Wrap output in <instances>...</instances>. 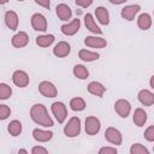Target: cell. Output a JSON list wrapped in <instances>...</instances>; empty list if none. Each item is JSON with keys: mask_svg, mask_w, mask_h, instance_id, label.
Listing matches in <instances>:
<instances>
[{"mask_svg": "<svg viewBox=\"0 0 154 154\" xmlns=\"http://www.w3.org/2000/svg\"><path fill=\"white\" fill-rule=\"evenodd\" d=\"M30 117H31V119L36 124H38L41 126H45V128L53 126V120L48 116L47 108L42 103H35L34 106H31V108H30Z\"/></svg>", "mask_w": 154, "mask_h": 154, "instance_id": "obj_1", "label": "cell"}, {"mask_svg": "<svg viewBox=\"0 0 154 154\" xmlns=\"http://www.w3.org/2000/svg\"><path fill=\"white\" fill-rule=\"evenodd\" d=\"M81 132V119L78 117H72L64 128V134L67 137H76Z\"/></svg>", "mask_w": 154, "mask_h": 154, "instance_id": "obj_2", "label": "cell"}, {"mask_svg": "<svg viewBox=\"0 0 154 154\" xmlns=\"http://www.w3.org/2000/svg\"><path fill=\"white\" fill-rule=\"evenodd\" d=\"M51 109H52V113L54 114L55 119L58 120V123H64V120L66 119L67 117V109H66V106L60 102V101H57V102H53L52 106H51Z\"/></svg>", "mask_w": 154, "mask_h": 154, "instance_id": "obj_3", "label": "cell"}, {"mask_svg": "<svg viewBox=\"0 0 154 154\" xmlns=\"http://www.w3.org/2000/svg\"><path fill=\"white\" fill-rule=\"evenodd\" d=\"M38 91L45 97H55L58 95V90L55 85L48 81H43L38 84Z\"/></svg>", "mask_w": 154, "mask_h": 154, "instance_id": "obj_4", "label": "cell"}, {"mask_svg": "<svg viewBox=\"0 0 154 154\" xmlns=\"http://www.w3.org/2000/svg\"><path fill=\"white\" fill-rule=\"evenodd\" d=\"M100 128H101V123L96 117L89 116L85 118V132H87V135H90V136L96 135L100 131Z\"/></svg>", "mask_w": 154, "mask_h": 154, "instance_id": "obj_5", "label": "cell"}, {"mask_svg": "<svg viewBox=\"0 0 154 154\" xmlns=\"http://www.w3.org/2000/svg\"><path fill=\"white\" fill-rule=\"evenodd\" d=\"M105 138L109 143L116 144V146H119L123 142V137H122L120 131L118 129L113 128V126H109V128L106 129V131H105Z\"/></svg>", "mask_w": 154, "mask_h": 154, "instance_id": "obj_6", "label": "cell"}, {"mask_svg": "<svg viewBox=\"0 0 154 154\" xmlns=\"http://www.w3.org/2000/svg\"><path fill=\"white\" fill-rule=\"evenodd\" d=\"M114 109L116 112L122 117V118H126L129 114H130V111H131V105L128 100L125 99H119L116 101L114 103Z\"/></svg>", "mask_w": 154, "mask_h": 154, "instance_id": "obj_7", "label": "cell"}, {"mask_svg": "<svg viewBox=\"0 0 154 154\" xmlns=\"http://www.w3.org/2000/svg\"><path fill=\"white\" fill-rule=\"evenodd\" d=\"M79 28H81V20H79L78 18H75V19H72L70 23L61 25L60 30H61V32H63L64 35H66V36H72V35H75V34L79 30Z\"/></svg>", "mask_w": 154, "mask_h": 154, "instance_id": "obj_8", "label": "cell"}, {"mask_svg": "<svg viewBox=\"0 0 154 154\" xmlns=\"http://www.w3.org/2000/svg\"><path fill=\"white\" fill-rule=\"evenodd\" d=\"M12 82L19 88H24L29 84V76L23 70H17L12 75Z\"/></svg>", "mask_w": 154, "mask_h": 154, "instance_id": "obj_9", "label": "cell"}, {"mask_svg": "<svg viewBox=\"0 0 154 154\" xmlns=\"http://www.w3.org/2000/svg\"><path fill=\"white\" fill-rule=\"evenodd\" d=\"M31 25L37 31H46L47 30V19L41 13H35L31 16Z\"/></svg>", "mask_w": 154, "mask_h": 154, "instance_id": "obj_10", "label": "cell"}, {"mask_svg": "<svg viewBox=\"0 0 154 154\" xmlns=\"http://www.w3.org/2000/svg\"><path fill=\"white\" fill-rule=\"evenodd\" d=\"M140 10H141V6L140 5H128V6H125V7L122 8L120 14H122V17L124 19L132 20L135 18V16L140 12Z\"/></svg>", "mask_w": 154, "mask_h": 154, "instance_id": "obj_11", "label": "cell"}, {"mask_svg": "<svg viewBox=\"0 0 154 154\" xmlns=\"http://www.w3.org/2000/svg\"><path fill=\"white\" fill-rule=\"evenodd\" d=\"M28 42H29V36H28V34H26L25 31H19V32H17V34L12 37V40H11L12 46L16 47V48L25 47V46L28 45Z\"/></svg>", "mask_w": 154, "mask_h": 154, "instance_id": "obj_12", "label": "cell"}, {"mask_svg": "<svg viewBox=\"0 0 154 154\" xmlns=\"http://www.w3.org/2000/svg\"><path fill=\"white\" fill-rule=\"evenodd\" d=\"M70 51H71L70 45H69L67 42H65V41H60V42H58V43L55 45V47L53 48V54H54L55 57H58V58H64V57L69 55Z\"/></svg>", "mask_w": 154, "mask_h": 154, "instance_id": "obj_13", "label": "cell"}, {"mask_svg": "<svg viewBox=\"0 0 154 154\" xmlns=\"http://www.w3.org/2000/svg\"><path fill=\"white\" fill-rule=\"evenodd\" d=\"M138 101L144 105V106H152L154 105V93L147 90V89H142L138 91Z\"/></svg>", "mask_w": 154, "mask_h": 154, "instance_id": "obj_14", "label": "cell"}, {"mask_svg": "<svg viewBox=\"0 0 154 154\" xmlns=\"http://www.w3.org/2000/svg\"><path fill=\"white\" fill-rule=\"evenodd\" d=\"M85 46L91 47V48H103L107 46V42L102 37H96V36H87L84 40Z\"/></svg>", "mask_w": 154, "mask_h": 154, "instance_id": "obj_15", "label": "cell"}, {"mask_svg": "<svg viewBox=\"0 0 154 154\" xmlns=\"http://www.w3.org/2000/svg\"><path fill=\"white\" fill-rule=\"evenodd\" d=\"M57 16L59 17V19L60 20H64V22H66V20H69V19H71V16H72V11H71V8L66 5V4H59L58 6H57Z\"/></svg>", "mask_w": 154, "mask_h": 154, "instance_id": "obj_16", "label": "cell"}, {"mask_svg": "<svg viewBox=\"0 0 154 154\" xmlns=\"http://www.w3.org/2000/svg\"><path fill=\"white\" fill-rule=\"evenodd\" d=\"M84 25H85V28H87L90 32H93V34H97V35H101V34H102V30L96 25V23H95L93 16H91L90 13H87V14L84 16Z\"/></svg>", "mask_w": 154, "mask_h": 154, "instance_id": "obj_17", "label": "cell"}, {"mask_svg": "<svg viewBox=\"0 0 154 154\" xmlns=\"http://www.w3.org/2000/svg\"><path fill=\"white\" fill-rule=\"evenodd\" d=\"M32 137L37 142H48L49 140H52L53 132L52 131H47V130H42V129H34Z\"/></svg>", "mask_w": 154, "mask_h": 154, "instance_id": "obj_18", "label": "cell"}, {"mask_svg": "<svg viewBox=\"0 0 154 154\" xmlns=\"http://www.w3.org/2000/svg\"><path fill=\"white\" fill-rule=\"evenodd\" d=\"M5 23L11 30H17V28H18V16H17V13L14 11H6Z\"/></svg>", "mask_w": 154, "mask_h": 154, "instance_id": "obj_19", "label": "cell"}, {"mask_svg": "<svg viewBox=\"0 0 154 154\" xmlns=\"http://www.w3.org/2000/svg\"><path fill=\"white\" fill-rule=\"evenodd\" d=\"M95 16L97 18V20L102 24V25H107L109 23V14H108V11L106 7L103 6H99L96 7L95 10Z\"/></svg>", "mask_w": 154, "mask_h": 154, "instance_id": "obj_20", "label": "cell"}, {"mask_svg": "<svg viewBox=\"0 0 154 154\" xmlns=\"http://www.w3.org/2000/svg\"><path fill=\"white\" fill-rule=\"evenodd\" d=\"M88 91L90 93V94H93V95H95V96H99V97H101L103 94H105V91H106V88L101 84V83H99V82H90L89 84H88Z\"/></svg>", "mask_w": 154, "mask_h": 154, "instance_id": "obj_21", "label": "cell"}, {"mask_svg": "<svg viewBox=\"0 0 154 154\" xmlns=\"http://www.w3.org/2000/svg\"><path fill=\"white\" fill-rule=\"evenodd\" d=\"M137 25L141 30H148L152 25V17L148 13H141L137 18Z\"/></svg>", "mask_w": 154, "mask_h": 154, "instance_id": "obj_22", "label": "cell"}, {"mask_svg": "<svg viewBox=\"0 0 154 154\" xmlns=\"http://www.w3.org/2000/svg\"><path fill=\"white\" fill-rule=\"evenodd\" d=\"M147 122V113L142 108H136L134 112V123L137 126H143Z\"/></svg>", "mask_w": 154, "mask_h": 154, "instance_id": "obj_23", "label": "cell"}, {"mask_svg": "<svg viewBox=\"0 0 154 154\" xmlns=\"http://www.w3.org/2000/svg\"><path fill=\"white\" fill-rule=\"evenodd\" d=\"M78 57L83 61H94V60H97L100 58V54L96 53V52H90V51H87V49H81L78 52Z\"/></svg>", "mask_w": 154, "mask_h": 154, "instance_id": "obj_24", "label": "cell"}, {"mask_svg": "<svg viewBox=\"0 0 154 154\" xmlns=\"http://www.w3.org/2000/svg\"><path fill=\"white\" fill-rule=\"evenodd\" d=\"M54 42V36L53 35H41L36 37V43L40 47H48Z\"/></svg>", "mask_w": 154, "mask_h": 154, "instance_id": "obj_25", "label": "cell"}, {"mask_svg": "<svg viewBox=\"0 0 154 154\" xmlns=\"http://www.w3.org/2000/svg\"><path fill=\"white\" fill-rule=\"evenodd\" d=\"M73 75L79 79H87L89 77V71L85 66L78 64V65H75L73 67Z\"/></svg>", "mask_w": 154, "mask_h": 154, "instance_id": "obj_26", "label": "cell"}, {"mask_svg": "<svg viewBox=\"0 0 154 154\" xmlns=\"http://www.w3.org/2000/svg\"><path fill=\"white\" fill-rule=\"evenodd\" d=\"M70 107L72 111H77V112L83 111L85 108V101L82 97H73L70 101Z\"/></svg>", "mask_w": 154, "mask_h": 154, "instance_id": "obj_27", "label": "cell"}, {"mask_svg": "<svg viewBox=\"0 0 154 154\" xmlns=\"http://www.w3.org/2000/svg\"><path fill=\"white\" fill-rule=\"evenodd\" d=\"M7 130L12 136H18L22 132V123L19 120H12L10 122Z\"/></svg>", "mask_w": 154, "mask_h": 154, "instance_id": "obj_28", "label": "cell"}, {"mask_svg": "<svg viewBox=\"0 0 154 154\" xmlns=\"http://www.w3.org/2000/svg\"><path fill=\"white\" fill-rule=\"evenodd\" d=\"M12 94V89L10 85H7L6 83H0V99L1 100H6L11 96Z\"/></svg>", "mask_w": 154, "mask_h": 154, "instance_id": "obj_29", "label": "cell"}, {"mask_svg": "<svg viewBox=\"0 0 154 154\" xmlns=\"http://www.w3.org/2000/svg\"><path fill=\"white\" fill-rule=\"evenodd\" d=\"M148 153H149V150L140 143H135L130 148V154H148Z\"/></svg>", "mask_w": 154, "mask_h": 154, "instance_id": "obj_30", "label": "cell"}, {"mask_svg": "<svg viewBox=\"0 0 154 154\" xmlns=\"http://www.w3.org/2000/svg\"><path fill=\"white\" fill-rule=\"evenodd\" d=\"M11 114V109L8 106L6 105H0V119L5 120L6 118H8V116Z\"/></svg>", "mask_w": 154, "mask_h": 154, "instance_id": "obj_31", "label": "cell"}, {"mask_svg": "<svg viewBox=\"0 0 154 154\" xmlns=\"http://www.w3.org/2000/svg\"><path fill=\"white\" fill-rule=\"evenodd\" d=\"M144 138L149 142H154V125L147 128V130L144 131Z\"/></svg>", "mask_w": 154, "mask_h": 154, "instance_id": "obj_32", "label": "cell"}, {"mask_svg": "<svg viewBox=\"0 0 154 154\" xmlns=\"http://www.w3.org/2000/svg\"><path fill=\"white\" fill-rule=\"evenodd\" d=\"M93 1H94V0H76L75 2H76L77 6L83 7V8H87V7H89V6L93 4Z\"/></svg>", "mask_w": 154, "mask_h": 154, "instance_id": "obj_33", "label": "cell"}, {"mask_svg": "<svg viewBox=\"0 0 154 154\" xmlns=\"http://www.w3.org/2000/svg\"><path fill=\"white\" fill-rule=\"evenodd\" d=\"M100 154H117V149L112 148V147H102L99 150Z\"/></svg>", "mask_w": 154, "mask_h": 154, "instance_id": "obj_34", "label": "cell"}, {"mask_svg": "<svg viewBox=\"0 0 154 154\" xmlns=\"http://www.w3.org/2000/svg\"><path fill=\"white\" fill-rule=\"evenodd\" d=\"M31 153H32V154H47L48 150H47L46 148H43V147L36 146V147H34V148L31 149Z\"/></svg>", "mask_w": 154, "mask_h": 154, "instance_id": "obj_35", "label": "cell"}, {"mask_svg": "<svg viewBox=\"0 0 154 154\" xmlns=\"http://www.w3.org/2000/svg\"><path fill=\"white\" fill-rule=\"evenodd\" d=\"M35 2H36L37 5L45 7V8H49V6H51L49 0H35Z\"/></svg>", "mask_w": 154, "mask_h": 154, "instance_id": "obj_36", "label": "cell"}, {"mask_svg": "<svg viewBox=\"0 0 154 154\" xmlns=\"http://www.w3.org/2000/svg\"><path fill=\"white\" fill-rule=\"evenodd\" d=\"M111 4H114V5H119V4H123V2H125V1H128V0H108Z\"/></svg>", "mask_w": 154, "mask_h": 154, "instance_id": "obj_37", "label": "cell"}, {"mask_svg": "<svg viewBox=\"0 0 154 154\" xmlns=\"http://www.w3.org/2000/svg\"><path fill=\"white\" fill-rule=\"evenodd\" d=\"M149 84H150V87L154 89V75L150 77V79H149Z\"/></svg>", "mask_w": 154, "mask_h": 154, "instance_id": "obj_38", "label": "cell"}, {"mask_svg": "<svg viewBox=\"0 0 154 154\" xmlns=\"http://www.w3.org/2000/svg\"><path fill=\"white\" fill-rule=\"evenodd\" d=\"M18 153H24V154H26L28 152H26L25 149H19V150H18Z\"/></svg>", "mask_w": 154, "mask_h": 154, "instance_id": "obj_39", "label": "cell"}, {"mask_svg": "<svg viewBox=\"0 0 154 154\" xmlns=\"http://www.w3.org/2000/svg\"><path fill=\"white\" fill-rule=\"evenodd\" d=\"M7 1H8V0H0V4H1V5H4V4H6Z\"/></svg>", "mask_w": 154, "mask_h": 154, "instance_id": "obj_40", "label": "cell"}, {"mask_svg": "<svg viewBox=\"0 0 154 154\" xmlns=\"http://www.w3.org/2000/svg\"><path fill=\"white\" fill-rule=\"evenodd\" d=\"M17 1H23V0H17Z\"/></svg>", "mask_w": 154, "mask_h": 154, "instance_id": "obj_41", "label": "cell"}, {"mask_svg": "<svg viewBox=\"0 0 154 154\" xmlns=\"http://www.w3.org/2000/svg\"><path fill=\"white\" fill-rule=\"evenodd\" d=\"M153 150H154V148H153Z\"/></svg>", "mask_w": 154, "mask_h": 154, "instance_id": "obj_42", "label": "cell"}]
</instances>
